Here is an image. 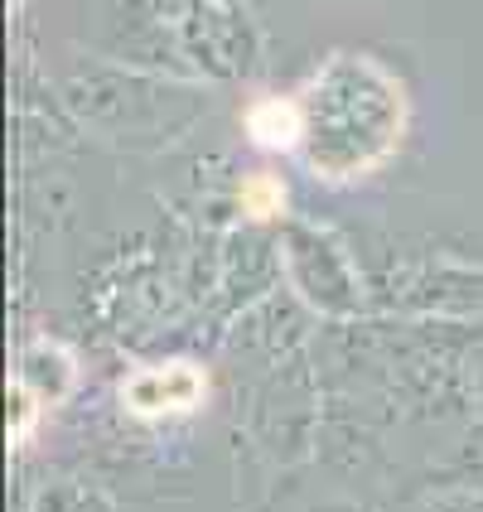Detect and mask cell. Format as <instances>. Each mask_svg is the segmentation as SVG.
Instances as JSON below:
<instances>
[{
	"instance_id": "cell-1",
	"label": "cell",
	"mask_w": 483,
	"mask_h": 512,
	"mask_svg": "<svg viewBox=\"0 0 483 512\" xmlns=\"http://www.w3.org/2000/svg\"><path fill=\"white\" fill-rule=\"evenodd\" d=\"M401 141V87L372 58H334L305 92L314 174H368Z\"/></svg>"
},
{
	"instance_id": "cell-3",
	"label": "cell",
	"mask_w": 483,
	"mask_h": 512,
	"mask_svg": "<svg viewBox=\"0 0 483 512\" xmlns=\"http://www.w3.org/2000/svg\"><path fill=\"white\" fill-rule=\"evenodd\" d=\"M247 126H252V141L266 145V150L305 136V116H295V107H285V102H261V107H252Z\"/></svg>"
},
{
	"instance_id": "cell-2",
	"label": "cell",
	"mask_w": 483,
	"mask_h": 512,
	"mask_svg": "<svg viewBox=\"0 0 483 512\" xmlns=\"http://www.w3.org/2000/svg\"><path fill=\"white\" fill-rule=\"evenodd\" d=\"M184 377H189V368L141 372V377L126 387V401H131L136 411H170V406H194L199 387H179V392H174V382H184Z\"/></svg>"
}]
</instances>
